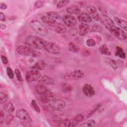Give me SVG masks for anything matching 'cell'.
I'll return each mask as SVG.
<instances>
[{"label": "cell", "mask_w": 127, "mask_h": 127, "mask_svg": "<svg viewBox=\"0 0 127 127\" xmlns=\"http://www.w3.org/2000/svg\"><path fill=\"white\" fill-rule=\"evenodd\" d=\"M26 45L36 49H45L47 42L40 37L29 36L25 40Z\"/></svg>", "instance_id": "cell-1"}, {"label": "cell", "mask_w": 127, "mask_h": 127, "mask_svg": "<svg viewBox=\"0 0 127 127\" xmlns=\"http://www.w3.org/2000/svg\"><path fill=\"white\" fill-rule=\"evenodd\" d=\"M16 51L19 55L22 56L37 57L40 55V53L38 51V49L32 48L27 45L19 46L17 48Z\"/></svg>", "instance_id": "cell-2"}, {"label": "cell", "mask_w": 127, "mask_h": 127, "mask_svg": "<svg viewBox=\"0 0 127 127\" xmlns=\"http://www.w3.org/2000/svg\"><path fill=\"white\" fill-rule=\"evenodd\" d=\"M30 25L38 34L44 37H46L48 35V30L39 21L33 20L30 22Z\"/></svg>", "instance_id": "cell-3"}, {"label": "cell", "mask_w": 127, "mask_h": 127, "mask_svg": "<svg viewBox=\"0 0 127 127\" xmlns=\"http://www.w3.org/2000/svg\"><path fill=\"white\" fill-rule=\"evenodd\" d=\"M109 31L119 40H125L127 38V33L122 29L113 25L108 29Z\"/></svg>", "instance_id": "cell-4"}, {"label": "cell", "mask_w": 127, "mask_h": 127, "mask_svg": "<svg viewBox=\"0 0 127 127\" xmlns=\"http://www.w3.org/2000/svg\"><path fill=\"white\" fill-rule=\"evenodd\" d=\"M36 92L40 96H45L48 98H53L55 96L54 94L46 86L38 84L35 87Z\"/></svg>", "instance_id": "cell-5"}, {"label": "cell", "mask_w": 127, "mask_h": 127, "mask_svg": "<svg viewBox=\"0 0 127 127\" xmlns=\"http://www.w3.org/2000/svg\"><path fill=\"white\" fill-rule=\"evenodd\" d=\"M41 76V73L39 70L32 69L28 71L25 75L26 80L28 82H32L39 79Z\"/></svg>", "instance_id": "cell-6"}, {"label": "cell", "mask_w": 127, "mask_h": 127, "mask_svg": "<svg viewBox=\"0 0 127 127\" xmlns=\"http://www.w3.org/2000/svg\"><path fill=\"white\" fill-rule=\"evenodd\" d=\"M49 104L51 108L56 110L63 109L66 106V103L64 101L58 98L50 99Z\"/></svg>", "instance_id": "cell-7"}, {"label": "cell", "mask_w": 127, "mask_h": 127, "mask_svg": "<svg viewBox=\"0 0 127 127\" xmlns=\"http://www.w3.org/2000/svg\"><path fill=\"white\" fill-rule=\"evenodd\" d=\"M16 117L20 120L27 122L31 123L32 119L28 112L24 109H20L16 111L15 113Z\"/></svg>", "instance_id": "cell-8"}, {"label": "cell", "mask_w": 127, "mask_h": 127, "mask_svg": "<svg viewBox=\"0 0 127 127\" xmlns=\"http://www.w3.org/2000/svg\"><path fill=\"white\" fill-rule=\"evenodd\" d=\"M104 61L114 69L119 68L124 64L123 61L119 59H114L107 57L104 58Z\"/></svg>", "instance_id": "cell-9"}, {"label": "cell", "mask_w": 127, "mask_h": 127, "mask_svg": "<svg viewBox=\"0 0 127 127\" xmlns=\"http://www.w3.org/2000/svg\"><path fill=\"white\" fill-rule=\"evenodd\" d=\"M45 49L48 52L54 55H58L61 53L60 48L55 43L52 42H47Z\"/></svg>", "instance_id": "cell-10"}, {"label": "cell", "mask_w": 127, "mask_h": 127, "mask_svg": "<svg viewBox=\"0 0 127 127\" xmlns=\"http://www.w3.org/2000/svg\"><path fill=\"white\" fill-rule=\"evenodd\" d=\"M63 20L65 25L71 28L75 27L77 23L76 18L69 14H66L64 16Z\"/></svg>", "instance_id": "cell-11"}, {"label": "cell", "mask_w": 127, "mask_h": 127, "mask_svg": "<svg viewBox=\"0 0 127 127\" xmlns=\"http://www.w3.org/2000/svg\"><path fill=\"white\" fill-rule=\"evenodd\" d=\"M101 22L108 29L111 26L114 25V23L112 19L107 15L105 14H102L100 16Z\"/></svg>", "instance_id": "cell-12"}, {"label": "cell", "mask_w": 127, "mask_h": 127, "mask_svg": "<svg viewBox=\"0 0 127 127\" xmlns=\"http://www.w3.org/2000/svg\"><path fill=\"white\" fill-rule=\"evenodd\" d=\"M38 83L45 86H50L54 84L55 82L53 78L47 75H44L41 76L38 80Z\"/></svg>", "instance_id": "cell-13"}, {"label": "cell", "mask_w": 127, "mask_h": 127, "mask_svg": "<svg viewBox=\"0 0 127 127\" xmlns=\"http://www.w3.org/2000/svg\"><path fill=\"white\" fill-rule=\"evenodd\" d=\"M82 91L85 95L88 97H92L95 94L93 87L89 84H85L82 87Z\"/></svg>", "instance_id": "cell-14"}, {"label": "cell", "mask_w": 127, "mask_h": 127, "mask_svg": "<svg viewBox=\"0 0 127 127\" xmlns=\"http://www.w3.org/2000/svg\"><path fill=\"white\" fill-rule=\"evenodd\" d=\"M86 11H87V13L90 16V17L91 16L96 21L99 20V13L96 8L94 6L92 5H89L87 6L86 7Z\"/></svg>", "instance_id": "cell-15"}, {"label": "cell", "mask_w": 127, "mask_h": 127, "mask_svg": "<svg viewBox=\"0 0 127 127\" xmlns=\"http://www.w3.org/2000/svg\"><path fill=\"white\" fill-rule=\"evenodd\" d=\"M83 76V73L80 70H75L67 74L65 77L67 78L73 80H78Z\"/></svg>", "instance_id": "cell-16"}, {"label": "cell", "mask_w": 127, "mask_h": 127, "mask_svg": "<svg viewBox=\"0 0 127 127\" xmlns=\"http://www.w3.org/2000/svg\"><path fill=\"white\" fill-rule=\"evenodd\" d=\"M90 27L88 24L85 23H81L78 26V32L80 36H85L89 31Z\"/></svg>", "instance_id": "cell-17"}, {"label": "cell", "mask_w": 127, "mask_h": 127, "mask_svg": "<svg viewBox=\"0 0 127 127\" xmlns=\"http://www.w3.org/2000/svg\"><path fill=\"white\" fill-rule=\"evenodd\" d=\"M47 64L44 61L40 60L36 62L33 65H32L31 68L33 69L38 70H42L45 69Z\"/></svg>", "instance_id": "cell-18"}, {"label": "cell", "mask_w": 127, "mask_h": 127, "mask_svg": "<svg viewBox=\"0 0 127 127\" xmlns=\"http://www.w3.org/2000/svg\"><path fill=\"white\" fill-rule=\"evenodd\" d=\"M78 19L83 23H90L92 21L90 16L86 12H82L78 16Z\"/></svg>", "instance_id": "cell-19"}, {"label": "cell", "mask_w": 127, "mask_h": 127, "mask_svg": "<svg viewBox=\"0 0 127 127\" xmlns=\"http://www.w3.org/2000/svg\"><path fill=\"white\" fill-rule=\"evenodd\" d=\"M54 27L55 28L56 31L59 34H64L66 31L65 26L61 22H57Z\"/></svg>", "instance_id": "cell-20"}, {"label": "cell", "mask_w": 127, "mask_h": 127, "mask_svg": "<svg viewBox=\"0 0 127 127\" xmlns=\"http://www.w3.org/2000/svg\"><path fill=\"white\" fill-rule=\"evenodd\" d=\"M66 11L69 15H77L80 12V9L77 5H72L66 8Z\"/></svg>", "instance_id": "cell-21"}, {"label": "cell", "mask_w": 127, "mask_h": 127, "mask_svg": "<svg viewBox=\"0 0 127 127\" xmlns=\"http://www.w3.org/2000/svg\"><path fill=\"white\" fill-rule=\"evenodd\" d=\"M41 20L44 23L52 27H54L56 22H57L56 20L50 17L47 15H44L42 16Z\"/></svg>", "instance_id": "cell-22"}, {"label": "cell", "mask_w": 127, "mask_h": 127, "mask_svg": "<svg viewBox=\"0 0 127 127\" xmlns=\"http://www.w3.org/2000/svg\"><path fill=\"white\" fill-rule=\"evenodd\" d=\"M114 19L115 21V22L119 25L120 26L121 28H122L123 29L125 30L126 31L127 30V21L126 20H124L120 18H119L117 16H115L114 17Z\"/></svg>", "instance_id": "cell-23"}, {"label": "cell", "mask_w": 127, "mask_h": 127, "mask_svg": "<svg viewBox=\"0 0 127 127\" xmlns=\"http://www.w3.org/2000/svg\"><path fill=\"white\" fill-rule=\"evenodd\" d=\"M99 51L100 53L102 55L108 56L111 55L110 51L109 50L108 46L106 44H103L102 45H101L99 48Z\"/></svg>", "instance_id": "cell-24"}, {"label": "cell", "mask_w": 127, "mask_h": 127, "mask_svg": "<svg viewBox=\"0 0 127 127\" xmlns=\"http://www.w3.org/2000/svg\"><path fill=\"white\" fill-rule=\"evenodd\" d=\"M3 109L6 112L10 113L13 112L14 111L15 108L13 104L11 102H9L4 105V106H3Z\"/></svg>", "instance_id": "cell-25"}, {"label": "cell", "mask_w": 127, "mask_h": 127, "mask_svg": "<svg viewBox=\"0 0 127 127\" xmlns=\"http://www.w3.org/2000/svg\"><path fill=\"white\" fill-rule=\"evenodd\" d=\"M115 55L118 56L121 59H125L126 58V54L124 51V50L121 47L117 46L116 47V51Z\"/></svg>", "instance_id": "cell-26"}, {"label": "cell", "mask_w": 127, "mask_h": 127, "mask_svg": "<svg viewBox=\"0 0 127 127\" xmlns=\"http://www.w3.org/2000/svg\"><path fill=\"white\" fill-rule=\"evenodd\" d=\"M84 119V116L81 114H78L72 120V126H76L79 122H81Z\"/></svg>", "instance_id": "cell-27"}, {"label": "cell", "mask_w": 127, "mask_h": 127, "mask_svg": "<svg viewBox=\"0 0 127 127\" xmlns=\"http://www.w3.org/2000/svg\"><path fill=\"white\" fill-rule=\"evenodd\" d=\"M62 91L64 93H69L72 91V86L67 83H63L62 86Z\"/></svg>", "instance_id": "cell-28"}, {"label": "cell", "mask_w": 127, "mask_h": 127, "mask_svg": "<svg viewBox=\"0 0 127 127\" xmlns=\"http://www.w3.org/2000/svg\"><path fill=\"white\" fill-rule=\"evenodd\" d=\"M96 122L93 120H88L84 123L79 125V127H92L95 126Z\"/></svg>", "instance_id": "cell-29"}, {"label": "cell", "mask_w": 127, "mask_h": 127, "mask_svg": "<svg viewBox=\"0 0 127 127\" xmlns=\"http://www.w3.org/2000/svg\"><path fill=\"white\" fill-rule=\"evenodd\" d=\"M47 16L55 20H59L60 19V15L55 11H49L47 12Z\"/></svg>", "instance_id": "cell-30"}, {"label": "cell", "mask_w": 127, "mask_h": 127, "mask_svg": "<svg viewBox=\"0 0 127 127\" xmlns=\"http://www.w3.org/2000/svg\"><path fill=\"white\" fill-rule=\"evenodd\" d=\"M60 126L64 127H73L72 120L69 119H64L62 121V122L59 124Z\"/></svg>", "instance_id": "cell-31"}, {"label": "cell", "mask_w": 127, "mask_h": 127, "mask_svg": "<svg viewBox=\"0 0 127 127\" xmlns=\"http://www.w3.org/2000/svg\"><path fill=\"white\" fill-rule=\"evenodd\" d=\"M68 47L69 51L73 53L77 52L79 50V47L72 42L69 43L68 45Z\"/></svg>", "instance_id": "cell-32"}, {"label": "cell", "mask_w": 127, "mask_h": 127, "mask_svg": "<svg viewBox=\"0 0 127 127\" xmlns=\"http://www.w3.org/2000/svg\"><path fill=\"white\" fill-rule=\"evenodd\" d=\"M8 99V95L4 92L0 93V102L1 104L5 103Z\"/></svg>", "instance_id": "cell-33"}, {"label": "cell", "mask_w": 127, "mask_h": 127, "mask_svg": "<svg viewBox=\"0 0 127 127\" xmlns=\"http://www.w3.org/2000/svg\"><path fill=\"white\" fill-rule=\"evenodd\" d=\"M31 106L32 107V108H33V109L37 112L39 113L41 111L40 108L39 107V106L38 105L37 102H36V101L34 99H32L31 100Z\"/></svg>", "instance_id": "cell-34"}, {"label": "cell", "mask_w": 127, "mask_h": 127, "mask_svg": "<svg viewBox=\"0 0 127 127\" xmlns=\"http://www.w3.org/2000/svg\"><path fill=\"white\" fill-rule=\"evenodd\" d=\"M69 2V0H60L57 3V7L58 8H62V7L64 6L65 5H66Z\"/></svg>", "instance_id": "cell-35"}, {"label": "cell", "mask_w": 127, "mask_h": 127, "mask_svg": "<svg viewBox=\"0 0 127 127\" xmlns=\"http://www.w3.org/2000/svg\"><path fill=\"white\" fill-rule=\"evenodd\" d=\"M6 74L9 78L13 79L14 78V72L10 67L8 66L6 68Z\"/></svg>", "instance_id": "cell-36"}, {"label": "cell", "mask_w": 127, "mask_h": 127, "mask_svg": "<svg viewBox=\"0 0 127 127\" xmlns=\"http://www.w3.org/2000/svg\"><path fill=\"white\" fill-rule=\"evenodd\" d=\"M14 71H15V73L16 74V76L17 80L19 81H22L23 80V79H22V75H21L20 71L18 69L16 68L15 69Z\"/></svg>", "instance_id": "cell-37"}, {"label": "cell", "mask_w": 127, "mask_h": 127, "mask_svg": "<svg viewBox=\"0 0 127 127\" xmlns=\"http://www.w3.org/2000/svg\"><path fill=\"white\" fill-rule=\"evenodd\" d=\"M86 45L88 47H93L95 46L96 43L94 39H88L86 41Z\"/></svg>", "instance_id": "cell-38"}, {"label": "cell", "mask_w": 127, "mask_h": 127, "mask_svg": "<svg viewBox=\"0 0 127 127\" xmlns=\"http://www.w3.org/2000/svg\"><path fill=\"white\" fill-rule=\"evenodd\" d=\"M13 116L12 114H8L7 115L5 119V123L7 125L10 124L13 120Z\"/></svg>", "instance_id": "cell-39"}, {"label": "cell", "mask_w": 127, "mask_h": 127, "mask_svg": "<svg viewBox=\"0 0 127 127\" xmlns=\"http://www.w3.org/2000/svg\"><path fill=\"white\" fill-rule=\"evenodd\" d=\"M68 32L69 34L71 36H75L78 33V30L75 27H71L69 30Z\"/></svg>", "instance_id": "cell-40"}, {"label": "cell", "mask_w": 127, "mask_h": 127, "mask_svg": "<svg viewBox=\"0 0 127 127\" xmlns=\"http://www.w3.org/2000/svg\"><path fill=\"white\" fill-rule=\"evenodd\" d=\"M53 121L56 123H58V124H60L62 122V119L61 117H60L59 116H58L57 115H55L53 117Z\"/></svg>", "instance_id": "cell-41"}, {"label": "cell", "mask_w": 127, "mask_h": 127, "mask_svg": "<svg viewBox=\"0 0 127 127\" xmlns=\"http://www.w3.org/2000/svg\"><path fill=\"white\" fill-rule=\"evenodd\" d=\"M50 99H49L48 98V97H45V96H40V100L43 103H45V104L49 103V102L50 101Z\"/></svg>", "instance_id": "cell-42"}, {"label": "cell", "mask_w": 127, "mask_h": 127, "mask_svg": "<svg viewBox=\"0 0 127 127\" xmlns=\"http://www.w3.org/2000/svg\"><path fill=\"white\" fill-rule=\"evenodd\" d=\"M102 27L100 25H95L92 27V31L93 32H101L102 31Z\"/></svg>", "instance_id": "cell-43"}, {"label": "cell", "mask_w": 127, "mask_h": 127, "mask_svg": "<svg viewBox=\"0 0 127 127\" xmlns=\"http://www.w3.org/2000/svg\"><path fill=\"white\" fill-rule=\"evenodd\" d=\"M4 118V113L2 110H0V123L1 124H3V123Z\"/></svg>", "instance_id": "cell-44"}, {"label": "cell", "mask_w": 127, "mask_h": 127, "mask_svg": "<svg viewBox=\"0 0 127 127\" xmlns=\"http://www.w3.org/2000/svg\"><path fill=\"white\" fill-rule=\"evenodd\" d=\"M1 61H2V62L3 64H7L8 60H7V58L5 56L2 55L1 56Z\"/></svg>", "instance_id": "cell-45"}, {"label": "cell", "mask_w": 127, "mask_h": 127, "mask_svg": "<svg viewBox=\"0 0 127 127\" xmlns=\"http://www.w3.org/2000/svg\"><path fill=\"white\" fill-rule=\"evenodd\" d=\"M43 5V2L41 0H38V1H37L36 2H35V6L37 7V8H40Z\"/></svg>", "instance_id": "cell-46"}, {"label": "cell", "mask_w": 127, "mask_h": 127, "mask_svg": "<svg viewBox=\"0 0 127 127\" xmlns=\"http://www.w3.org/2000/svg\"><path fill=\"white\" fill-rule=\"evenodd\" d=\"M7 7V5L4 3H1L0 4V8L1 9H5Z\"/></svg>", "instance_id": "cell-47"}, {"label": "cell", "mask_w": 127, "mask_h": 127, "mask_svg": "<svg viewBox=\"0 0 127 127\" xmlns=\"http://www.w3.org/2000/svg\"><path fill=\"white\" fill-rule=\"evenodd\" d=\"M0 20L1 21L5 20V15H4V13H3L1 12L0 13Z\"/></svg>", "instance_id": "cell-48"}, {"label": "cell", "mask_w": 127, "mask_h": 127, "mask_svg": "<svg viewBox=\"0 0 127 127\" xmlns=\"http://www.w3.org/2000/svg\"><path fill=\"white\" fill-rule=\"evenodd\" d=\"M0 29H2V30H4L5 29L6 26L5 24H0Z\"/></svg>", "instance_id": "cell-49"}]
</instances>
